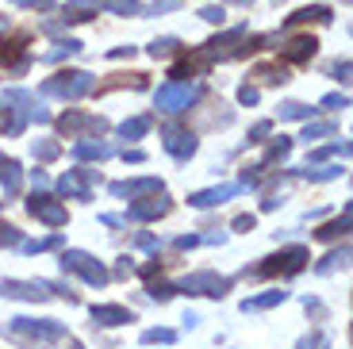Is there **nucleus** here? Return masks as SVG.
Wrapping results in <instances>:
<instances>
[{
	"label": "nucleus",
	"instance_id": "obj_1",
	"mask_svg": "<svg viewBox=\"0 0 353 349\" xmlns=\"http://www.w3.org/2000/svg\"><path fill=\"white\" fill-rule=\"evenodd\" d=\"M4 334H8V341H16L19 349H58L70 338L65 323H58V319H27V315L8 319Z\"/></svg>",
	"mask_w": 353,
	"mask_h": 349
},
{
	"label": "nucleus",
	"instance_id": "obj_2",
	"mask_svg": "<svg viewBox=\"0 0 353 349\" xmlns=\"http://www.w3.org/2000/svg\"><path fill=\"white\" fill-rule=\"evenodd\" d=\"M307 261H311L307 246H288V250H281V253L261 257L257 265H246V269H242V280H292L307 269Z\"/></svg>",
	"mask_w": 353,
	"mask_h": 349
},
{
	"label": "nucleus",
	"instance_id": "obj_3",
	"mask_svg": "<svg viewBox=\"0 0 353 349\" xmlns=\"http://www.w3.org/2000/svg\"><path fill=\"white\" fill-rule=\"evenodd\" d=\"M4 104H12V108H8V112H12V123L4 127L12 139H19V134H23V127H27L31 119H35V123H50V119H54V115L35 100V92H27V88H4Z\"/></svg>",
	"mask_w": 353,
	"mask_h": 349
},
{
	"label": "nucleus",
	"instance_id": "obj_4",
	"mask_svg": "<svg viewBox=\"0 0 353 349\" xmlns=\"http://www.w3.org/2000/svg\"><path fill=\"white\" fill-rule=\"evenodd\" d=\"M62 272H70V277H81L85 284H92V288H104L108 280H112V272H108V265L100 261V257H92L88 250H62Z\"/></svg>",
	"mask_w": 353,
	"mask_h": 349
},
{
	"label": "nucleus",
	"instance_id": "obj_5",
	"mask_svg": "<svg viewBox=\"0 0 353 349\" xmlns=\"http://www.w3.org/2000/svg\"><path fill=\"white\" fill-rule=\"evenodd\" d=\"M92 85H97V77L85 70H62L54 73V77L43 81V97H54V100H81L92 92Z\"/></svg>",
	"mask_w": 353,
	"mask_h": 349
},
{
	"label": "nucleus",
	"instance_id": "obj_6",
	"mask_svg": "<svg viewBox=\"0 0 353 349\" xmlns=\"http://www.w3.org/2000/svg\"><path fill=\"white\" fill-rule=\"evenodd\" d=\"M200 97H203V88L196 85V81H169V85L158 88L154 104H158L161 115H181V112H188Z\"/></svg>",
	"mask_w": 353,
	"mask_h": 349
},
{
	"label": "nucleus",
	"instance_id": "obj_7",
	"mask_svg": "<svg viewBox=\"0 0 353 349\" xmlns=\"http://www.w3.org/2000/svg\"><path fill=\"white\" fill-rule=\"evenodd\" d=\"M54 127H58V134H65V139H100V134H108V119L104 115H88V112H65L58 115V119H50Z\"/></svg>",
	"mask_w": 353,
	"mask_h": 349
},
{
	"label": "nucleus",
	"instance_id": "obj_8",
	"mask_svg": "<svg viewBox=\"0 0 353 349\" xmlns=\"http://www.w3.org/2000/svg\"><path fill=\"white\" fill-rule=\"evenodd\" d=\"M230 284H234V280H230V277H219L215 269H196V272H188V277L176 284V292H185V296L223 299V296L230 292Z\"/></svg>",
	"mask_w": 353,
	"mask_h": 349
},
{
	"label": "nucleus",
	"instance_id": "obj_9",
	"mask_svg": "<svg viewBox=\"0 0 353 349\" xmlns=\"http://www.w3.org/2000/svg\"><path fill=\"white\" fill-rule=\"evenodd\" d=\"M27 211H31V219L46 223L50 230H58V227H65V223H70V211H65V203L54 200L46 188H35V192L27 196Z\"/></svg>",
	"mask_w": 353,
	"mask_h": 349
},
{
	"label": "nucleus",
	"instance_id": "obj_10",
	"mask_svg": "<svg viewBox=\"0 0 353 349\" xmlns=\"http://www.w3.org/2000/svg\"><path fill=\"white\" fill-rule=\"evenodd\" d=\"M100 181L97 169H88L85 161H81L77 169H65L62 177H58V192H62V200H81L88 203L92 200V184Z\"/></svg>",
	"mask_w": 353,
	"mask_h": 349
},
{
	"label": "nucleus",
	"instance_id": "obj_11",
	"mask_svg": "<svg viewBox=\"0 0 353 349\" xmlns=\"http://www.w3.org/2000/svg\"><path fill=\"white\" fill-rule=\"evenodd\" d=\"M27 43H31V35H27V31H16V35L0 39V70H8L12 77H23L27 66H31Z\"/></svg>",
	"mask_w": 353,
	"mask_h": 349
},
{
	"label": "nucleus",
	"instance_id": "obj_12",
	"mask_svg": "<svg viewBox=\"0 0 353 349\" xmlns=\"http://www.w3.org/2000/svg\"><path fill=\"white\" fill-rule=\"evenodd\" d=\"M0 296H4V299H19V303H46V299H54V292H50V280L4 277V280H0Z\"/></svg>",
	"mask_w": 353,
	"mask_h": 349
},
{
	"label": "nucleus",
	"instance_id": "obj_13",
	"mask_svg": "<svg viewBox=\"0 0 353 349\" xmlns=\"http://www.w3.org/2000/svg\"><path fill=\"white\" fill-rule=\"evenodd\" d=\"M161 146H165V154L173 157V161H188V157H196V150H200V139H196V131H188L181 123H165V127H161Z\"/></svg>",
	"mask_w": 353,
	"mask_h": 349
},
{
	"label": "nucleus",
	"instance_id": "obj_14",
	"mask_svg": "<svg viewBox=\"0 0 353 349\" xmlns=\"http://www.w3.org/2000/svg\"><path fill=\"white\" fill-rule=\"evenodd\" d=\"M288 154H292V139H288V134H281V139H273L269 146H265L261 161H254V166H246V169H242V184H246V188H250V184H257V181L265 177V169H273L276 161H284Z\"/></svg>",
	"mask_w": 353,
	"mask_h": 349
},
{
	"label": "nucleus",
	"instance_id": "obj_15",
	"mask_svg": "<svg viewBox=\"0 0 353 349\" xmlns=\"http://www.w3.org/2000/svg\"><path fill=\"white\" fill-rule=\"evenodd\" d=\"M230 119H234V112H230L219 97H208L200 108H192L196 131H219V127H230Z\"/></svg>",
	"mask_w": 353,
	"mask_h": 349
},
{
	"label": "nucleus",
	"instance_id": "obj_16",
	"mask_svg": "<svg viewBox=\"0 0 353 349\" xmlns=\"http://www.w3.org/2000/svg\"><path fill=\"white\" fill-rule=\"evenodd\" d=\"M169 211H173V200H169L165 192H150V196H139V200L131 203L127 219H134V223H158Z\"/></svg>",
	"mask_w": 353,
	"mask_h": 349
},
{
	"label": "nucleus",
	"instance_id": "obj_17",
	"mask_svg": "<svg viewBox=\"0 0 353 349\" xmlns=\"http://www.w3.org/2000/svg\"><path fill=\"white\" fill-rule=\"evenodd\" d=\"M108 192L115 200H139V196H150V192H165V181L161 177H131V181H112Z\"/></svg>",
	"mask_w": 353,
	"mask_h": 349
},
{
	"label": "nucleus",
	"instance_id": "obj_18",
	"mask_svg": "<svg viewBox=\"0 0 353 349\" xmlns=\"http://www.w3.org/2000/svg\"><path fill=\"white\" fill-rule=\"evenodd\" d=\"M242 188H246L242 181H227V184H215V188H200V192H192V196H188V208H196V211L219 208V203L234 200V196H239Z\"/></svg>",
	"mask_w": 353,
	"mask_h": 349
},
{
	"label": "nucleus",
	"instance_id": "obj_19",
	"mask_svg": "<svg viewBox=\"0 0 353 349\" xmlns=\"http://www.w3.org/2000/svg\"><path fill=\"white\" fill-rule=\"evenodd\" d=\"M319 54V39L315 35H292L288 43L281 46V61L284 66H307Z\"/></svg>",
	"mask_w": 353,
	"mask_h": 349
},
{
	"label": "nucleus",
	"instance_id": "obj_20",
	"mask_svg": "<svg viewBox=\"0 0 353 349\" xmlns=\"http://www.w3.org/2000/svg\"><path fill=\"white\" fill-rule=\"evenodd\" d=\"M242 39H246V27H234L227 35H215L212 43H203V50L212 54V61H227L242 54Z\"/></svg>",
	"mask_w": 353,
	"mask_h": 349
},
{
	"label": "nucleus",
	"instance_id": "obj_21",
	"mask_svg": "<svg viewBox=\"0 0 353 349\" xmlns=\"http://www.w3.org/2000/svg\"><path fill=\"white\" fill-rule=\"evenodd\" d=\"M88 315H92V326H104V330H115V326L134 323V311L123 307V303H97Z\"/></svg>",
	"mask_w": 353,
	"mask_h": 349
},
{
	"label": "nucleus",
	"instance_id": "obj_22",
	"mask_svg": "<svg viewBox=\"0 0 353 349\" xmlns=\"http://www.w3.org/2000/svg\"><path fill=\"white\" fill-rule=\"evenodd\" d=\"M115 88H131V92H142V88H150V77L146 73H112L108 81H100V85H92V92L97 97H104V92H115Z\"/></svg>",
	"mask_w": 353,
	"mask_h": 349
},
{
	"label": "nucleus",
	"instance_id": "obj_23",
	"mask_svg": "<svg viewBox=\"0 0 353 349\" xmlns=\"http://www.w3.org/2000/svg\"><path fill=\"white\" fill-rule=\"evenodd\" d=\"M70 154H73V161H92V166H100V161H108L115 150L108 146V142H100V139H77Z\"/></svg>",
	"mask_w": 353,
	"mask_h": 349
},
{
	"label": "nucleus",
	"instance_id": "obj_24",
	"mask_svg": "<svg viewBox=\"0 0 353 349\" xmlns=\"http://www.w3.org/2000/svg\"><path fill=\"white\" fill-rule=\"evenodd\" d=\"M0 184H4V196H19V188H23V169H19L16 157L0 154Z\"/></svg>",
	"mask_w": 353,
	"mask_h": 349
},
{
	"label": "nucleus",
	"instance_id": "obj_25",
	"mask_svg": "<svg viewBox=\"0 0 353 349\" xmlns=\"http://www.w3.org/2000/svg\"><path fill=\"white\" fill-rule=\"evenodd\" d=\"M284 299H288V292H284V288H269V292H257V296H246V299H242V311H246V315L269 311V307H281Z\"/></svg>",
	"mask_w": 353,
	"mask_h": 349
},
{
	"label": "nucleus",
	"instance_id": "obj_26",
	"mask_svg": "<svg viewBox=\"0 0 353 349\" xmlns=\"http://www.w3.org/2000/svg\"><path fill=\"white\" fill-rule=\"evenodd\" d=\"M350 211H353V203H345V208H342V215H338V219H330V223H323V227L315 230V238H319V242H334V238H345V235H350Z\"/></svg>",
	"mask_w": 353,
	"mask_h": 349
},
{
	"label": "nucleus",
	"instance_id": "obj_27",
	"mask_svg": "<svg viewBox=\"0 0 353 349\" xmlns=\"http://www.w3.org/2000/svg\"><path fill=\"white\" fill-rule=\"evenodd\" d=\"M330 8L327 4H307V8H300V12H292L288 16V23L284 27H300V23H330Z\"/></svg>",
	"mask_w": 353,
	"mask_h": 349
},
{
	"label": "nucleus",
	"instance_id": "obj_28",
	"mask_svg": "<svg viewBox=\"0 0 353 349\" xmlns=\"http://www.w3.org/2000/svg\"><path fill=\"white\" fill-rule=\"evenodd\" d=\"M62 246H65V235H62V230H50V235H43V238L19 242L16 250H23V253H31V257H35V253H50V250H62Z\"/></svg>",
	"mask_w": 353,
	"mask_h": 349
},
{
	"label": "nucleus",
	"instance_id": "obj_29",
	"mask_svg": "<svg viewBox=\"0 0 353 349\" xmlns=\"http://www.w3.org/2000/svg\"><path fill=\"white\" fill-rule=\"evenodd\" d=\"M300 177H303V181H311V184H327V181L345 177V169L342 166H330V161H319V166H303Z\"/></svg>",
	"mask_w": 353,
	"mask_h": 349
},
{
	"label": "nucleus",
	"instance_id": "obj_30",
	"mask_svg": "<svg viewBox=\"0 0 353 349\" xmlns=\"http://www.w3.org/2000/svg\"><path fill=\"white\" fill-rule=\"evenodd\" d=\"M150 127H154V115H134V119L119 123V139L139 142V139H146V134H150Z\"/></svg>",
	"mask_w": 353,
	"mask_h": 349
},
{
	"label": "nucleus",
	"instance_id": "obj_31",
	"mask_svg": "<svg viewBox=\"0 0 353 349\" xmlns=\"http://www.w3.org/2000/svg\"><path fill=\"white\" fill-rule=\"evenodd\" d=\"M345 265H350V246H338V250H330L327 257H323V261L315 265V272L319 277H330V272H338V269H345Z\"/></svg>",
	"mask_w": 353,
	"mask_h": 349
},
{
	"label": "nucleus",
	"instance_id": "obj_32",
	"mask_svg": "<svg viewBox=\"0 0 353 349\" xmlns=\"http://www.w3.org/2000/svg\"><path fill=\"white\" fill-rule=\"evenodd\" d=\"M250 77H257L261 85H284V81H288V66H284V61H276V66H254Z\"/></svg>",
	"mask_w": 353,
	"mask_h": 349
},
{
	"label": "nucleus",
	"instance_id": "obj_33",
	"mask_svg": "<svg viewBox=\"0 0 353 349\" xmlns=\"http://www.w3.org/2000/svg\"><path fill=\"white\" fill-rule=\"evenodd\" d=\"M97 4V12H115V16H142V4L139 0H92Z\"/></svg>",
	"mask_w": 353,
	"mask_h": 349
},
{
	"label": "nucleus",
	"instance_id": "obj_34",
	"mask_svg": "<svg viewBox=\"0 0 353 349\" xmlns=\"http://www.w3.org/2000/svg\"><path fill=\"white\" fill-rule=\"evenodd\" d=\"M185 50V46H181V39H173V35H165V39H154L150 46H146V54H150L154 61H165V58H176V54Z\"/></svg>",
	"mask_w": 353,
	"mask_h": 349
},
{
	"label": "nucleus",
	"instance_id": "obj_35",
	"mask_svg": "<svg viewBox=\"0 0 353 349\" xmlns=\"http://www.w3.org/2000/svg\"><path fill=\"white\" fill-rule=\"evenodd\" d=\"M350 142H330V146H319V150H311V154H307V166H319V161H330V157H338V154H342V157H350Z\"/></svg>",
	"mask_w": 353,
	"mask_h": 349
},
{
	"label": "nucleus",
	"instance_id": "obj_36",
	"mask_svg": "<svg viewBox=\"0 0 353 349\" xmlns=\"http://www.w3.org/2000/svg\"><path fill=\"white\" fill-rule=\"evenodd\" d=\"M31 154H35L39 161H58V157H62V142L58 139H35L31 142Z\"/></svg>",
	"mask_w": 353,
	"mask_h": 349
},
{
	"label": "nucleus",
	"instance_id": "obj_37",
	"mask_svg": "<svg viewBox=\"0 0 353 349\" xmlns=\"http://www.w3.org/2000/svg\"><path fill=\"white\" fill-rule=\"evenodd\" d=\"M92 16H97L92 0H70L65 4V23H81V19H92Z\"/></svg>",
	"mask_w": 353,
	"mask_h": 349
},
{
	"label": "nucleus",
	"instance_id": "obj_38",
	"mask_svg": "<svg viewBox=\"0 0 353 349\" xmlns=\"http://www.w3.org/2000/svg\"><path fill=\"white\" fill-rule=\"evenodd\" d=\"M81 50H85V46H81L77 39H62V43H54V50H46V54H43V61H50V66H54V61L73 58V54H81Z\"/></svg>",
	"mask_w": 353,
	"mask_h": 349
},
{
	"label": "nucleus",
	"instance_id": "obj_39",
	"mask_svg": "<svg viewBox=\"0 0 353 349\" xmlns=\"http://www.w3.org/2000/svg\"><path fill=\"white\" fill-rule=\"evenodd\" d=\"M315 112L319 108H311V104H300V100H284L281 104V119H315Z\"/></svg>",
	"mask_w": 353,
	"mask_h": 349
},
{
	"label": "nucleus",
	"instance_id": "obj_40",
	"mask_svg": "<svg viewBox=\"0 0 353 349\" xmlns=\"http://www.w3.org/2000/svg\"><path fill=\"white\" fill-rule=\"evenodd\" d=\"M142 346H173L176 341V330H169V326H150V330H142Z\"/></svg>",
	"mask_w": 353,
	"mask_h": 349
},
{
	"label": "nucleus",
	"instance_id": "obj_41",
	"mask_svg": "<svg viewBox=\"0 0 353 349\" xmlns=\"http://www.w3.org/2000/svg\"><path fill=\"white\" fill-rule=\"evenodd\" d=\"M146 292H150V299H154V303H169V299L176 296V284H169V280H158V277H150V284H146Z\"/></svg>",
	"mask_w": 353,
	"mask_h": 349
},
{
	"label": "nucleus",
	"instance_id": "obj_42",
	"mask_svg": "<svg viewBox=\"0 0 353 349\" xmlns=\"http://www.w3.org/2000/svg\"><path fill=\"white\" fill-rule=\"evenodd\" d=\"M330 134H334V123H311V119H307V127H303V134H300V139L311 146V142H319V139H330Z\"/></svg>",
	"mask_w": 353,
	"mask_h": 349
},
{
	"label": "nucleus",
	"instance_id": "obj_43",
	"mask_svg": "<svg viewBox=\"0 0 353 349\" xmlns=\"http://www.w3.org/2000/svg\"><path fill=\"white\" fill-rule=\"evenodd\" d=\"M19 242H23L19 227H12V223H0V246H4V250H16Z\"/></svg>",
	"mask_w": 353,
	"mask_h": 349
},
{
	"label": "nucleus",
	"instance_id": "obj_44",
	"mask_svg": "<svg viewBox=\"0 0 353 349\" xmlns=\"http://www.w3.org/2000/svg\"><path fill=\"white\" fill-rule=\"evenodd\" d=\"M273 134V119H257L254 127H250V146H257V142H265Z\"/></svg>",
	"mask_w": 353,
	"mask_h": 349
},
{
	"label": "nucleus",
	"instance_id": "obj_45",
	"mask_svg": "<svg viewBox=\"0 0 353 349\" xmlns=\"http://www.w3.org/2000/svg\"><path fill=\"white\" fill-rule=\"evenodd\" d=\"M200 19H203V23H227V12H223L219 8V4H203V8H200Z\"/></svg>",
	"mask_w": 353,
	"mask_h": 349
},
{
	"label": "nucleus",
	"instance_id": "obj_46",
	"mask_svg": "<svg viewBox=\"0 0 353 349\" xmlns=\"http://www.w3.org/2000/svg\"><path fill=\"white\" fill-rule=\"evenodd\" d=\"M319 108H323V112H338V108H350V97H345V92H330V97L319 100Z\"/></svg>",
	"mask_w": 353,
	"mask_h": 349
},
{
	"label": "nucleus",
	"instance_id": "obj_47",
	"mask_svg": "<svg viewBox=\"0 0 353 349\" xmlns=\"http://www.w3.org/2000/svg\"><path fill=\"white\" fill-rule=\"evenodd\" d=\"M257 100H261V92H257V85H250V81H242V85H239V104L254 108Z\"/></svg>",
	"mask_w": 353,
	"mask_h": 349
},
{
	"label": "nucleus",
	"instance_id": "obj_48",
	"mask_svg": "<svg viewBox=\"0 0 353 349\" xmlns=\"http://www.w3.org/2000/svg\"><path fill=\"white\" fill-rule=\"evenodd\" d=\"M350 58H338V61H330V77L334 81H342V85H350Z\"/></svg>",
	"mask_w": 353,
	"mask_h": 349
},
{
	"label": "nucleus",
	"instance_id": "obj_49",
	"mask_svg": "<svg viewBox=\"0 0 353 349\" xmlns=\"http://www.w3.org/2000/svg\"><path fill=\"white\" fill-rule=\"evenodd\" d=\"M16 8H31V12H54L58 8V0H12Z\"/></svg>",
	"mask_w": 353,
	"mask_h": 349
},
{
	"label": "nucleus",
	"instance_id": "obj_50",
	"mask_svg": "<svg viewBox=\"0 0 353 349\" xmlns=\"http://www.w3.org/2000/svg\"><path fill=\"white\" fill-rule=\"evenodd\" d=\"M196 246H203V235H181V238H173V250H176V253L196 250Z\"/></svg>",
	"mask_w": 353,
	"mask_h": 349
},
{
	"label": "nucleus",
	"instance_id": "obj_51",
	"mask_svg": "<svg viewBox=\"0 0 353 349\" xmlns=\"http://www.w3.org/2000/svg\"><path fill=\"white\" fill-rule=\"evenodd\" d=\"M134 269H139V265H134L131 257H119V261H115V269H108V272H112V277H119V280H127Z\"/></svg>",
	"mask_w": 353,
	"mask_h": 349
},
{
	"label": "nucleus",
	"instance_id": "obj_52",
	"mask_svg": "<svg viewBox=\"0 0 353 349\" xmlns=\"http://www.w3.org/2000/svg\"><path fill=\"white\" fill-rule=\"evenodd\" d=\"M134 272H142V280H150V277H161V272H165V261H161V257H154V261H146V265H142V269H134Z\"/></svg>",
	"mask_w": 353,
	"mask_h": 349
},
{
	"label": "nucleus",
	"instance_id": "obj_53",
	"mask_svg": "<svg viewBox=\"0 0 353 349\" xmlns=\"http://www.w3.org/2000/svg\"><path fill=\"white\" fill-rule=\"evenodd\" d=\"M134 246L139 250H161V238L158 235H134Z\"/></svg>",
	"mask_w": 353,
	"mask_h": 349
},
{
	"label": "nucleus",
	"instance_id": "obj_54",
	"mask_svg": "<svg viewBox=\"0 0 353 349\" xmlns=\"http://www.w3.org/2000/svg\"><path fill=\"white\" fill-rule=\"evenodd\" d=\"M230 227H234V230H254L257 227V215H250V211H246V215H234Z\"/></svg>",
	"mask_w": 353,
	"mask_h": 349
},
{
	"label": "nucleus",
	"instance_id": "obj_55",
	"mask_svg": "<svg viewBox=\"0 0 353 349\" xmlns=\"http://www.w3.org/2000/svg\"><path fill=\"white\" fill-rule=\"evenodd\" d=\"M319 346H323V334H303V338L300 341H296V349H319Z\"/></svg>",
	"mask_w": 353,
	"mask_h": 349
},
{
	"label": "nucleus",
	"instance_id": "obj_56",
	"mask_svg": "<svg viewBox=\"0 0 353 349\" xmlns=\"http://www.w3.org/2000/svg\"><path fill=\"white\" fill-rule=\"evenodd\" d=\"M108 58H134V46H115V50H108Z\"/></svg>",
	"mask_w": 353,
	"mask_h": 349
},
{
	"label": "nucleus",
	"instance_id": "obj_57",
	"mask_svg": "<svg viewBox=\"0 0 353 349\" xmlns=\"http://www.w3.org/2000/svg\"><path fill=\"white\" fill-rule=\"evenodd\" d=\"M104 227H127V215H100Z\"/></svg>",
	"mask_w": 353,
	"mask_h": 349
},
{
	"label": "nucleus",
	"instance_id": "obj_58",
	"mask_svg": "<svg viewBox=\"0 0 353 349\" xmlns=\"http://www.w3.org/2000/svg\"><path fill=\"white\" fill-rule=\"evenodd\" d=\"M123 161H131V166H142V161H146V154H142V150H123Z\"/></svg>",
	"mask_w": 353,
	"mask_h": 349
},
{
	"label": "nucleus",
	"instance_id": "obj_59",
	"mask_svg": "<svg viewBox=\"0 0 353 349\" xmlns=\"http://www.w3.org/2000/svg\"><path fill=\"white\" fill-rule=\"evenodd\" d=\"M31 181H35V188H50V177H46L43 169H35V173H31Z\"/></svg>",
	"mask_w": 353,
	"mask_h": 349
},
{
	"label": "nucleus",
	"instance_id": "obj_60",
	"mask_svg": "<svg viewBox=\"0 0 353 349\" xmlns=\"http://www.w3.org/2000/svg\"><path fill=\"white\" fill-rule=\"evenodd\" d=\"M227 4H239V8H250V4H254V0H227Z\"/></svg>",
	"mask_w": 353,
	"mask_h": 349
},
{
	"label": "nucleus",
	"instance_id": "obj_61",
	"mask_svg": "<svg viewBox=\"0 0 353 349\" xmlns=\"http://www.w3.org/2000/svg\"><path fill=\"white\" fill-rule=\"evenodd\" d=\"M65 346H70V349H85V346H81L77 338H65Z\"/></svg>",
	"mask_w": 353,
	"mask_h": 349
},
{
	"label": "nucleus",
	"instance_id": "obj_62",
	"mask_svg": "<svg viewBox=\"0 0 353 349\" xmlns=\"http://www.w3.org/2000/svg\"><path fill=\"white\" fill-rule=\"evenodd\" d=\"M0 27H8V19H0Z\"/></svg>",
	"mask_w": 353,
	"mask_h": 349
},
{
	"label": "nucleus",
	"instance_id": "obj_63",
	"mask_svg": "<svg viewBox=\"0 0 353 349\" xmlns=\"http://www.w3.org/2000/svg\"><path fill=\"white\" fill-rule=\"evenodd\" d=\"M342 4H350V0H342Z\"/></svg>",
	"mask_w": 353,
	"mask_h": 349
},
{
	"label": "nucleus",
	"instance_id": "obj_64",
	"mask_svg": "<svg viewBox=\"0 0 353 349\" xmlns=\"http://www.w3.org/2000/svg\"><path fill=\"white\" fill-rule=\"evenodd\" d=\"M327 349H330V346H327Z\"/></svg>",
	"mask_w": 353,
	"mask_h": 349
}]
</instances>
